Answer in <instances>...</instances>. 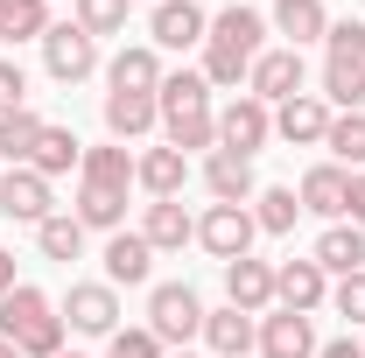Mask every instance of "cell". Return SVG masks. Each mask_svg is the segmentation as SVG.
<instances>
[{"label": "cell", "instance_id": "7402d4cb", "mask_svg": "<svg viewBox=\"0 0 365 358\" xmlns=\"http://www.w3.org/2000/svg\"><path fill=\"white\" fill-rule=\"evenodd\" d=\"M204 344H211V358H246L253 344H260V330H253V316L246 310H204Z\"/></svg>", "mask_w": 365, "mask_h": 358}, {"label": "cell", "instance_id": "8992f818", "mask_svg": "<svg viewBox=\"0 0 365 358\" xmlns=\"http://www.w3.org/2000/svg\"><path fill=\"white\" fill-rule=\"evenodd\" d=\"M267 134H274V106H260L253 91H239L232 106H218V148L225 155H246L253 162L267 148Z\"/></svg>", "mask_w": 365, "mask_h": 358}, {"label": "cell", "instance_id": "277c9868", "mask_svg": "<svg viewBox=\"0 0 365 358\" xmlns=\"http://www.w3.org/2000/svg\"><path fill=\"white\" fill-rule=\"evenodd\" d=\"M148 330H155L162 344H190V337H204V295H197L190 281H162V288L148 295Z\"/></svg>", "mask_w": 365, "mask_h": 358}, {"label": "cell", "instance_id": "8d00e7d4", "mask_svg": "<svg viewBox=\"0 0 365 358\" xmlns=\"http://www.w3.org/2000/svg\"><path fill=\"white\" fill-rule=\"evenodd\" d=\"M106 358H162V337L155 330H113L106 337Z\"/></svg>", "mask_w": 365, "mask_h": 358}, {"label": "cell", "instance_id": "60d3db41", "mask_svg": "<svg viewBox=\"0 0 365 358\" xmlns=\"http://www.w3.org/2000/svg\"><path fill=\"white\" fill-rule=\"evenodd\" d=\"M317 358H365L359 337H330V344H317Z\"/></svg>", "mask_w": 365, "mask_h": 358}, {"label": "cell", "instance_id": "cb8c5ba5", "mask_svg": "<svg viewBox=\"0 0 365 358\" xmlns=\"http://www.w3.org/2000/svg\"><path fill=\"white\" fill-rule=\"evenodd\" d=\"M309 260H317L323 274H359L365 267V232H359V225H330Z\"/></svg>", "mask_w": 365, "mask_h": 358}, {"label": "cell", "instance_id": "d4e9b609", "mask_svg": "<svg viewBox=\"0 0 365 358\" xmlns=\"http://www.w3.org/2000/svg\"><path fill=\"white\" fill-rule=\"evenodd\" d=\"M78 162H85V148H78V134H71V127H43V140H36V155H29V169H36L43 183L71 176Z\"/></svg>", "mask_w": 365, "mask_h": 358}, {"label": "cell", "instance_id": "44dd1931", "mask_svg": "<svg viewBox=\"0 0 365 358\" xmlns=\"http://www.w3.org/2000/svg\"><path fill=\"white\" fill-rule=\"evenodd\" d=\"M140 239H148L155 253H182V246L197 239V218L182 211V197H162V204H148V218H140Z\"/></svg>", "mask_w": 365, "mask_h": 358}, {"label": "cell", "instance_id": "603a6c76", "mask_svg": "<svg viewBox=\"0 0 365 358\" xmlns=\"http://www.w3.org/2000/svg\"><path fill=\"white\" fill-rule=\"evenodd\" d=\"M162 78H169V71H162V56H155V49H120V56H113V63H106V85L113 91H162Z\"/></svg>", "mask_w": 365, "mask_h": 358}, {"label": "cell", "instance_id": "ac0fdd59", "mask_svg": "<svg viewBox=\"0 0 365 358\" xmlns=\"http://www.w3.org/2000/svg\"><path fill=\"white\" fill-rule=\"evenodd\" d=\"M204 190H211L218 204H253V197H260L253 162H246V155H225V148H211V162H204Z\"/></svg>", "mask_w": 365, "mask_h": 358}, {"label": "cell", "instance_id": "ffe728a7", "mask_svg": "<svg viewBox=\"0 0 365 358\" xmlns=\"http://www.w3.org/2000/svg\"><path fill=\"white\" fill-rule=\"evenodd\" d=\"M0 211L14 225H43L49 218V183L36 176V169H7V176H0Z\"/></svg>", "mask_w": 365, "mask_h": 358}, {"label": "cell", "instance_id": "1f68e13d", "mask_svg": "<svg viewBox=\"0 0 365 358\" xmlns=\"http://www.w3.org/2000/svg\"><path fill=\"white\" fill-rule=\"evenodd\" d=\"M323 106L365 113V63H323Z\"/></svg>", "mask_w": 365, "mask_h": 358}, {"label": "cell", "instance_id": "9a60e30c", "mask_svg": "<svg viewBox=\"0 0 365 358\" xmlns=\"http://www.w3.org/2000/svg\"><path fill=\"white\" fill-rule=\"evenodd\" d=\"M148 127H162V106H155V91H106V134L120 140H140Z\"/></svg>", "mask_w": 365, "mask_h": 358}, {"label": "cell", "instance_id": "f546056e", "mask_svg": "<svg viewBox=\"0 0 365 358\" xmlns=\"http://www.w3.org/2000/svg\"><path fill=\"white\" fill-rule=\"evenodd\" d=\"M78 176H91V183H120V190H134V155H127L120 140H106V148H85Z\"/></svg>", "mask_w": 365, "mask_h": 358}, {"label": "cell", "instance_id": "7bdbcfd3", "mask_svg": "<svg viewBox=\"0 0 365 358\" xmlns=\"http://www.w3.org/2000/svg\"><path fill=\"white\" fill-rule=\"evenodd\" d=\"M7 21H14V0H0V36H7Z\"/></svg>", "mask_w": 365, "mask_h": 358}, {"label": "cell", "instance_id": "836d02e7", "mask_svg": "<svg viewBox=\"0 0 365 358\" xmlns=\"http://www.w3.org/2000/svg\"><path fill=\"white\" fill-rule=\"evenodd\" d=\"M78 29H85L91 43L98 36H120L127 29V0H78Z\"/></svg>", "mask_w": 365, "mask_h": 358}, {"label": "cell", "instance_id": "bcb514c9", "mask_svg": "<svg viewBox=\"0 0 365 358\" xmlns=\"http://www.w3.org/2000/svg\"><path fill=\"white\" fill-rule=\"evenodd\" d=\"M182 358H190V352H182Z\"/></svg>", "mask_w": 365, "mask_h": 358}, {"label": "cell", "instance_id": "8fae6325", "mask_svg": "<svg viewBox=\"0 0 365 358\" xmlns=\"http://www.w3.org/2000/svg\"><path fill=\"white\" fill-rule=\"evenodd\" d=\"M274 302L295 316H317L323 302H330V274L317 267V260H281L274 267Z\"/></svg>", "mask_w": 365, "mask_h": 358}, {"label": "cell", "instance_id": "7c38bea8", "mask_svg": "<svg viewBox=\"0 0 365 358\" xmlns=\"http://www.w3.org/2000/svg\"><path fill=\"white\" fill-rule=\"evenodd\" d=\"M71 218L85 225V232H127V190L120 183H91V176H78V211Z\"/></svg>", "mask_w": 365, "mask_h": 358}, {"label": "cell", "instance_id": "2e32d148", "mask_svg": "<svg viewBox=\"0 0 365 358\" xmlns=\"http://www.w3.org/2000/svg\"><path fill=\"white\" fill-rule=\"evenodd\" d=\"M148 29H155V43H162V49H197L204 36H211V14H204L197 0H162Z\"/></svg>", "mask_w": 365, "mask_h": 358}, {"label": "cell", "instance_id": "4316f807", "mask_svg": "<svg viewBox=\"0 0 365 358\" xmlns=\"http://www.w3.org/2000/svg\"><path fill=\"white\" fill-rule=\"evenodd\" d=\"M295 197H302V211H317V218H344V169H337V162H317Z\"/></svg>", "mask_w": 365, "mask_h": 358}, {"label": "cell", "instance_id": "484cf974", "mask_svg": "<svg viewBox=\"0 0 365 358\" xmlns=\"http://www.w3.org/2000/svg\"><path fill=\"white\" fill-rule=\"evenodd\" d=\"M274 29L288 36V49H302V43H323L330 14H323V0H274Z\"/></svg>", "mask_w": 365, "mask_h": 358}, {"label": "cell", "instance_id": "f1b7e54d", "mask_svg": "<svg viewBox=\"0 0 365 358\" xmlns=\"http://www.w3.org/2000/svg\"><path fill=\"white\" fill-rule=\"evenodd\" d=\"M36 246H43V260H78L85 253V225L71 218V211H49L36 225Z\"/></svg>", "mask_w": 365, "mask_h": 358}, {"label": "cell", "instance_id": "83f0119b", "mask_svg": "<svg viewBox=\"0 0 365 358\" xmlns=\"http://www.w3.org/2000/svg\"><path fill=\"white\" fill-rule=\"evenodd\" d=\"M43 127H49V120H36L29 106H21V113H0V162H7V169H29V155H36Z\"/></svg>", "mask_w": 365, "mask_h": 358}, {"label": "cell", "instance_id": "30bf717a", "mask_svg": "<svg viewBox=\"0 0 365 358\" xmlns=\"http://www.w3.org/2000/svg\"><path fill=\"white\" fill-rule=\"evenodd\" d=\"M246 91H253L260 106L295 98V91H302V49H260L253 71H246Z\"/></svg>", "mask_w": 365, "mask_h": 358}, {"label": "cell", "instance_id": "3957f363", "mask_svg": "<svg viewBox=\"0 0 365 358\" xmlns=\"http://www.w3.org/2000/svg\"><path fill=\"white\" fill-rule=\"evenodd\" d=\"M63 316L49 302L43 288H29V281H14L7 295H0V337L7 344H21V358H63Z\"/></svg>", "mask_w": 365, "mask_h": 358}, {"label": "cell", "instance_id": "b9f144b4", "mask_svg": "<svg viewBox=\"0 0 365 358\" xmlns=\"http://www.w3.org/2000/svg\"><path fill=\"white\" fill-rule=\"evenodd\" d=\"M7 288H14V253L0 246V295H7Z\"/></svg>", "mask_w": 365, "mask_h": 358}, {"label": "cell", "instance_id": "7a4b0ae2", "mask_svg": "<svg viewBox=\"0 0 365 358\" xmlns=\"http://www.w3.org/2000/svg\"><path fill=\"white\" fill-rule=\"evenodd\" d=\"M155 106H162V134L169 148H218V106H211V85H204V71H169L162 91H155Z\"/></svg>", "mask_w": 365, "mask_h": 358}, {"label": "cell", "instance_id": "ba28073f", "mask_svg": "<svg viewBox=\"0 0 365 358\" xmlns=\"http://www.w3.org/2000/svg\"><path fill=\"white\" fill-rule=\"evenodd\" d=\"M63 323L85 330V337H113V330H120V288H113V281H71Z\"/></svg>", "mask_w": 365, "mask_h": 358}, {"label": "cell", "instance_id": "f6af8a7d", "mask_svg": "<svg viewBox=\"0 0 365 358\" xmlns=\"http://www.w3.org/2000/svg\"><path fill=\"white\" fill-rule=\"evenodd\" d=\"M63 358H85V352H63Z\"/></svg>", "mask_w": 365, "mask_h": 358}, {"label": "cell", "instance_id": "6da1fadb", "mask_svg": "<svg viewBox=\"0 0 365 358\" xmlns=\"http://www.w3.org/2000/svg\"><path fill=\"white\" fill-rule=\"evenodd\" d=\"M260 49H267V14H253V7L232 0L225 14H211V36H204V85L239 91Z\"/></svg>", "mask_w": 365, "mask_h": 358}, {"label": "cell", "instance_id": "52a82bcc", "mask_svg": "<svg viewBox=\"0 0 365 358\" xmlns=\"http://www.w3.org/2000/svg\"><path fill=\"white\" fill-rule=\"evenodd\" d=\"M43 71L56 78V85H78V78L98 71V43H91L78 21H49V36H43Z\"/></svg>", "mask_w": 365, "mask_h": 358}, {"label": "cell", "instance_id": "4fadbf2b", "mask_svg": "<svg viewBox=\"0 0 365 358\" xmlns=\"http://www.w3.org/2000/svg\"><path fill=\"white\" fill-rule=\"evenodd\" d=\"M260 358H317V330L295 310H267L260 316Z\"/></svg>", "mask_w": 365, "mask_h": 358}, {"label": "cell", "instance_id": "e575fe53", "mask_svg": "<svg viewBox=\"0 0 365 358\" xmlns=\"http://www.w3.org/2000/svg\"><path fill=\"white\" fill-rule=\"evenodd\" d=\"M323 49H330V63H365V21H330Z\"/></svg>", "mask_w": 365, "mask_h": 358}, {"label": "cell", "instance_id": "d6986e66", "mask_svg": "<svg viewBox=\"0 0 365 358\" xmlns=\"http://www.w3.org/2000/svg\"><path fill=\"white\" fill-rule=\"evenodd\" d=\"M148 274H155V246H148L140 232H113V239H106V281H113V288H140Z\"/></svg>", "mask_w": 365, "mask_h": 358}, {"label": "cell", "instance_id": "74e56055", "mask_svg": "<svg viewBox=\"0 0 365 358\" xmlns=\"http://www.w3.org/2000/svg\"><path fill=\"white\" fill-rule=\"evenodd\" d=\"M330 302H337V316H351V323H365V267L344 274L337 288H330Z\"/></svg>", "mask_w": 365, "mask_h": 358}, {"label": "cell", "instance_id": "4dcf8cb0", "mask_svg": "<svg viewBox=\"0 0 365 358\" xmlns=\"http://www.w3.org/2000/svg\"><path fill=\"white\" fill-rule=\"evenodd\" d=\"M246 211H253V225H260V232H295V218H302V197L274 183V190H260Z\"/></svg>", "mask_w": 365, "mask_h": 358}, {"label": "cell", "instance_id": "f35d334b", "mask_svg": "<svg viewBox=\"0 0 365 358\" xmlns=\"http://www.w3.org/2000/svg\"><path fill=\"white\" fill-rule=\"evenodd\" d=\"M21 98H29V78H21V63H7V56H0V113H21Z\"/></svg>", "mask_w": 365, "mask_h": 358}, {"label": "cell", "instance_id": "5bb4252c", "mask_svg": "<svg viewBox=\"0 0 365 358\" xmlns=\"http://www.w3.org/2000/svg\"><path fill=\"white\" fill-rule=\"evenodd\" d=\"M225 302H232V310H246V316H267L274 310V267H267V260H253V253L232 260V267H225Z\"/></svg>", "mask_w": 365, "mask_h": 358}, {"label": "cell", "instance_id": "5b68a950", "mask_svg": "<svg viewBox=\"0 0 365 358\" xmlns=\"http://www.w3.org/2000/svg\"><path fill=\"white\" fill-rule=\"evenodd\" d=\"M253 232H260V225H253L246 204H211V211L197 218V246H204L211 260H225V267H232V260L253 253Z\"/></svg>", "mask_w": 365, "mask_h": 358}, {"label": "cell", "instance_id": "9c48e42d", "mask_svg": "<svg viewBox=\"0 0 365 358\" xmlns=\"http://www.w3.org/2000/svg\"><path fill=\"white\" fill-rule=\"evenodd\" d=\"M330 106H323V91H295V98H281L274 106V134L288 140V148H323V134H330Z\"/></svg>", "mask_w": 365, "mask_h": 358}, {"label": "cell", "instance_id": "d6a6232c", "mask_svg": "<svg viewBox=\"0 0 365 358\" xmlns=\"http://www.w3.org/2000/svg\"><path fill=\"white\" fill-rule=\"evenodd\" d=\"M323 148L337 155V169H365V113H337L330 134H323Z\"/></svg>", "mask_w": 365, "mask_h": 358}, {"label": "cell", "instance_id": "e0dca14e", "mask_svg": "<svg viewBox=\"0 0 365 358\" xmlns=\"http://www.w3.org/2000/svg\"><path fill=\"white\" fill-rule=\"evenodd\" d=\"M134 183L162 204V197H182V183H190V155L182 148H148V155H134Z\"/></svg>", "mask_w": 365, "mask_h": 358}, {"label": "cell", "instance_id": "ab89813d", "mask_svg": "<svg viewBox=\"0 0 365 358\" xmlns=\"http://www.w3.org/2000/svg\"><path fill=\"white\" fill-rule=\"evenodd\" d=\"M344 225L365 232V169H344Z\"/></svg>", "mask_w": 365, "mask_h": 358}, {"label": "cell", "instance_id": "d590c367", "mask_svg": "<svg viewBox=\"0 0 365 358\" xmlns=\"http://www.w3.org/2000/svg\"><path fill=\"white\" fill-rule=\"evenodd\" d=\"M43 36H49V0H14L7 43H43Z\"/></svg>", "mask_w": 365, "mask_h": 358}, {"label": "cell", "instance_id": "ee69618b", "mask_svg": "<svg viewBox=\"0 0 365 358\" xmlns=\"http://www.w3.org/2000/svg\"><path fill=\"white\" fill-rule=\"evenodd\" d=\"M0 358H21V344H7V337H0Z\"/></svg>", "mask_w": 365, "mask_h": 358}]
</instances>
